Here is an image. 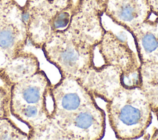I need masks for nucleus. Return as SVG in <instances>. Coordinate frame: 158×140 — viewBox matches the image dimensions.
Returning <instances> with one entry per match:
<instances>
[{
    "label": "nucleus",
    "mask_w": 158,
    "mask_h": 140,
    "mask_svg": "<svg viewBox=\"0 0 158 140\" xmlns=\"http://www.w3.org/2000/svg\"><path fill=\"white\" fill-rule=\"evenodd\" d=\"M109 125L117 139H138L152 123V111L139 87L121 88L106 102Z\"/></svg>",
    "instance_id": "nucleus-1"
},
{
    "label": "nucleus",
    "mask_w": 158,
    "mask_h": 140,
    "mask_svg": "<svg viewBox=\"0 0 158 140\" xmlns=\"http://www.w3.org/2000/svg\"><path fill=\"white\" fill-rule=\"evenodd\" d=\"M94 49L75 40L65 30L52 34L41 49L46 59L58 69L61 78L77 80L94 65Z\"/></svg>",
    "instance_id": "nucleus-2"
},
{
    "label": "nucleus",
    "mask_w": 158,
    "mask_h": 140,
    "mask_svg": "<svg viewBox=\"0 0 158 140\" xmlns=\"http://www.w3.org/2000/svg\"><path fill=\"white\" fill-rule=\"evenodd\" d=\"M96 47L104 64L113 66L120 72L123 87H140L141 63L127 43L118 38L112 31L106 30Z\"/></svg>",
    "instance_id": "nucleus-3"
},
{
    "label": "nucleus",
    "mask_w": 158,
    "mask_h": 140,
    "mask_svg": "<svg viewBox=\"0 0 158 140\" xmlns=\"http://www.w3.org/2000/svg\"><path fill=\"white\" fill-rule=\"evenodd\" d=\"M104 0H78L66 31L75 40L96 47L106 30L101 23Z\"/></svg>",
    "instance_id": "nucleus-4"
},
{
    "label": "nucleus",
    "mask_w": 158,
    "mask_h": 140,
    "mask_svg": "<svg viewBox=\"0 0 158 140\" xmlns=\"http://www.w3.org/2000/svg\"><path fill=\"white\" fill-rule=\"evenodd\" d=\"M49 96L53 102L50 117L59 127L95 98L78 81L70 78H60L58 83L51 85Z\"/></svg>",
    "instance_id": "nucleus-5"
},
{
    "label": "nucleus",
    "mask_w": 158,
    "mask_h": 140,
    "mask_svg": "<svg viewBox=\"0 0 158 140\" xmlns=\"http://www.w3.org/2000/svg\"><path fill=\"white\" fill-rule=\"evenodd\" d=\"M60 128L68 139L99 140L106 131V114L93 101L67 120Z\"/></svg>",
    "instance_id": "nucleus-6"
},
{
    "label": "nucleus",
    "mask_w": 158,
    "mask_h": 140,
    "mask_svg": "<svg viewBox=\"0 0 158 140\" xmlns=\"http://www.w3.org/2000/svg\"><path fill=\"white\" fill-rule=\"evenodd\" d=\"M28 35L22 19V6L17 2L0 20V72L24 50Z\"/></svg>",
    "instance_id": "nucleus-7"
},
{
    "label": "nucleus",
    "mask_w": 158,
    "mask_h": 140,
    "mask_svg": "<svg viewBox=\"0 0 158 140\" xmlns=\"http://www.w3.org/2000/svg\"><path fill=\"white\" fill-rule=\"evenodd\" d=\"M77 80L94 98H100L106 102L123 87L120 72L113 66L104 64L100 67L93 65Z\"/></svg>",
    "instance_id": "nucleus-8"
},
{
    "label": "nucleus",
    "mask_w": 158,
    "mask_h": 140,
    "mask_svg": "<svg viewBox=\"0 0 158 140\" xmlns=\"http://www.w3.org/2000/svg\"><path fill=\"white\" fill-rule=\"evenodd\" d=\"M104 14L116 25L130 32L152 14L148 0H104Z\"/></svg>",
    "instance_id": "nucleus-9"
},
{
    "label": "nucleus",
    "mask_w": 158,
    "mask_h": 140,
    "mask_svg": "<svg viewBox=\"0 0 158 140\" xmlns=\"http://www.w3.org/2000/svg\"><path fill=\"white\" fill-rule=\"evenodd\" d=\"M51 85L49 79L42 70L12 85L10 87V109L46 102Z\"/></svg>",
    "instance_id": "nucleus-10"
},
{
    "label": "nucleus",
    "mask_w": 158,
    "mask_h": 140,
    "mask_svg": "<svg viewBox=\"0 0 158 140\" xmlns=\"http://www.w3.org/2000/svg\"><path fill=\"white\" fill-rule=\"evenodd\" d=\"M40 62L32 52L22 51L15 56L0 72L4 84L11 87L40 70Z\"/></svg>",
    "instance_id": "nucleus-11"
},
{
    "label": "nucleus",
    "mask_w": 158,
    "mask_h": 140,
    "mask_svg": "<svg viewBox=\"0 0 158 140\" xmlns=\"http://www.w3.org/2000/svg\"><path fill=\"white\" fill-rule=\"evenodd\" d=\"M129 33L134 38L140 63H158V38L154 20L148 19Z\"/></svg>",
    "instance_id": "nucleus-12"
},
{
    "label": "nucleus",
    "mask_w": 158,
    "mask_h": 140,
    "mask_svg": "<svg viewBox=\"0 0 158 140\" xmlns=\"http://www.w3.org/2000/svg\"><path fill=\"white\" fill-rule=\"evenodd\" d=\"M10 113L16 119L27 125L29 129L28 132L43 128L51 120L46 101L10 109Z\"/></svg>",
    "instance_id": "nucleus-13"
},
{
    "label": "nucleus",
    "mask_w": 158,
    "mask_h": 140,
    "mask_svg": "<svg viewBox=\"0 0 158 140\" xmlns=\"http://www.w3.org/2000/svg\"><path fill=\"white\" fill-rule=\"evenodd\" d=\"M140 88L147 98L151 110H158V63H141Z\"/></svg>",
    "instance_id": "nucleus-14"
},
{
    "label": "nucleus",
    "mask_w": 158,
    "mask_h": 140,
    "mask_svg": "<svg viewBox=\"0 0 158 140\" xmlns=\"http://www.w3.org/2000/svg\"><path fill=\"white\" fill-rule=\"evenodd\" d=\"M28 140V133L21 130L9 117L0 118V140Z\"/></svg>",
    "instance_id": "nucleus-15"
},
{
    "label": "nucleus",
    "mask_w": 158,
    "mask_h": 140,
    "mask_svg": "<svg viewBox=\"0 0 158 140\" xmlns=\"http://www.w3.org/2000/svg\"><path fill=\"white\" fill-rule=\"evenodd\" d=\"M75 9V4L69 7L57 12L51 20L52 34L65 31L69 27Z\"/></svg>",
    "instance_id": "nucleus-16"
},
{
    "label": "nucleus",
    "mask_w": 158,
    "mask_h": 140,
    "mask_svg": "<svg viewBox=\"0 0 158 140\" xmlns=\"http://www.w3.org/2000/svg\"><path fill=\"white\" fill-rule=\"evenodd\" d=\"M10 87L4 84L0 86V118L10 117Z\"/></svg>",
    "instance_id": "nucleus-17"
},
{
    "label": "nucleus",
    "mask_w": 158,
    "mask_h": 140,
    "mask_svg": "<svg viewBox=\"0 0 158 140\" xmlns=\"http://www.w3.org/2000/svg\"><path fill=\"white\" fill-rule=\"evenodd\" d=\"M16 3L15 0H0V20L12 9Z\"/></svg>",
    "instance_id": "nucleus-18"
},
{
    "label": "nucleus",
    "mask_w": 158,
    "mask_h": 140,
    "mask_svg": "<svg viewBox=\"0 0 158 140\" xmlns=\"http://www.w3.org/2000/svg\"><path fill=\"white\" fill-rule=\"evenodd\" d=\"M152 14L158 17V0H148Z\"/></svg>",
    "instance_id": "nucleus-19"
},
{
    "label": "nucleus",
    "mask_w": 158,
    "mask_h": 140,
    "mask_svg": "<svg viewBox=\"0 0 158 140\" xmlns=\"http://www.w3.org/2000/svg\"><path fill=\"white\" fill-rule=\"evenodd\" d=\"M154 114L156 115L157 120L158 121V110L154 113ZM150 139H158V129L156 128L155 131L153 132V134L151 136H150Z\"/></svg>",
    "instance_id": "nucleus-20"
},
{
    "label": "nucleus",
    "mask_w": 158,
    "mask_h": 140,
    "mask_svg": "<svg viewBox=\"0 0 158 140\" xmlns=\"http://www.w3.org/2000/svg\"><path fill=\"white\" fill-rule=\"evenodd\" d=\"M154 22L156 23V33L158 38V17H157V18L154 20Z\"/></svg>",
    "instance_id": "nucleus-21"
}]
</instances>
